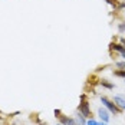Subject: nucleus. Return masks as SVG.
Segmentation results:
<instances>
[{
  "instance_id": "obj_12",
  "label": "nucleus",
  "mask_w": 125,
  "mask_h": 125,
  "mask_svg": "<svg viewBox=\"0 0 125 125\" xmlns=\"http://www.w3.org/2000/svg\"><path fill=\"white\" fill-rule=\"evenodd\" d=\"M116 66H118L119 69H124L125 71V61L124 62H116Z\"/></svg>"
},
{
  "instance_id": "obj_16",
  "label": "nucleus",
  "mask_w": 125,
  "mask_h": 125,
  "mask_svg": "<svg viewBox=\"0 0 125 125\" xmlns=\"http://www.w3.org/2000/svg\"><path fill=\"white\" fill-rule=\"evenodd\" d=\"M36 125H46V124H45V122H38Z\"/></svg>"
},
{
  "instance_id": "obj_5",
  "label": "nucleus",
  "mask_w": 125,
  "mask_h": 125,
  "mask_svg": "<svg viewBox=\"0 0 125 125\" xmlns=\"http://www.w3.org/2000/svg\"><path fill=\"white\" fill-rule=\"evenodd\" d=\"M112 101L115 102V105H116L119 109L125 111V95H114Z\"/></svg>"
},
{
  "instance_id": "obj_13",
  "label": "nucleus",
  "mask_w": 125,
  "mask_h": 125,
  "mask_svg": "<svg viewBox=\"0 0 125 125\" xmlns=\"http://www.w3.org/2000/svg\"><path fill=\"white\" fill-rule=\"evenodd\" d=\"M20 112H13V114H10V116H16V115H19Z\"/></svg>"
},
{
  "instance_id": "obj_6",
  "label": "nucleus",
  "mask_w": 125,
  "mask_h": 125,
  "mask_svg": "<svg viewBox=\"0 0 125 125\" xmlns=\"http://www.w3.org/2000/svg\"><path fill=\"white\" fill-rule=\"evenodd\" d=\"M111 49L119 52V53H121V56L124 58V61H125V46H124V45H119V43H111Z\"/></svg>"
},
{
  "instance_id": "obj_2",
  "label": "nucleus",
  "mask_w": 125,
  "mask_h": 125,
  "mask_svg": "<svg viewBox=\"0 0 125 125\" xmlns=\"http://www.w3.org/2000/svg\"><path fill=\"white\" fill-rule=\"evenodd\" d=\"M101 104H102L111 114H114V115H119V114L122 112V109H119V108L115 105V102H114L112 99H109V98H106V96H101Z\"/></svg>"
},
{
  "instance_id": "obj_10",
  "label": "nucleus",
  "mask_w": 125,
  "mask_h": 125,
  "mask_svg": "<svg viewBox=\"0 0 125 125\" xmlns=\"http://www.w3.org/2000/svg\"><path fill=\"white\" fill-rule=\"evenodd\" d=\"M118 30H119L121 33H124V32H125V23H119V26H118Z\"/></svg>"
},
{
  "instance_id": "obj_4",
  "label": "nucleus",
  "mask_w": 125,
  "mask_h": 125,
  "mask_svg": "<svg viewBox=\"0 0 125 125\" xmlns=\"http://www.w3.org/2000/svg\"><path fill=\"white\" fill-rule=\"evenodd\" d=\"M98 116L101 118V121H104V122H109L111 121V112L104 105L101 108H98Z\"/></svg>"
},
{
  "instance_id": "obj_18",
  "label": "nucleus",
  "mask_w": 125,
  "mask_h": 125,
  "mask_svg": "<svg viewBox=\"0 0 125 125\" xmlns=\"http://www.w3.org/2000/svg\"><path fill=\"white\" fill-rule=\"evenodd\" d=\"M10 125H16V124H10Z\"/></svg>"
},
{
  "instance_id": "obj_8",
  "label": "nucleus",
  "mask_w": 125,
  "mask_h": 125,
  "mask_svg": "<svg viewBox=\"0 0 125 125\" xmlns=\"http://www.w3.org/2000/svg\"><path fill=\"white\" fill-rule=\"evenodd\" d=\"M101 85L104 88H106V89H114V88H115V85L111 83V82H108L106 79H102V81H101Z\"/></svg>"
},
{
  "instance_id": "obj_9",
  "label": "nucleus",
  "mask_w": 125,
  "mask_h": 125,
  "mask_svg": "<svg viewBox=\"0 0 125 125\" xmlns=\"http://www.w3.org/2000/svg\"><path fill=\"white\" fill-rule=\"evenodd\" d=\"M86 125H99L98 121H95L94 118H88L86 119Z\"/></svg>"
},
{
  "instance_id": "obj_1",
  "label": "nucleus",
  "mask_w": 125,
  "mask_h": 125,
  "mask_svg": "<svg viewBox=\"0 0 125 125\" xmlns=\"http://www.w3.org/2000/svg\"><path fill=\"white\" fill-rule=\"evenodd\" d=\"M79 106H78V111L82 114L85 118H94V115H92V111H91V106H89V102L86 101V95L85 94H82L81 95V98H79Z\"/></svg>"
},
{
  "instance_id": "obj_14",
  "label": "nucleus",
  "mask_w": 125,
  "mask_h": 125,
  "mask_svg": "<svg viewBox=\"0 0 125 125\" xmlns=\"http://www.w3.org/2000/svg\"><path fill=\"white\" fill-rule=\"evenodd\" d=\"M99 125H109V124H108V122H104V121H101Z\"/></svg>"
},
{
  "instance_id": "obj_15",
  "label": "nucleus",
  "mask_w": 125,
  "mask_h": 125,
  "mask_svg": "<svg viewBox=\"0 0 125 125\" xmlns=\"http://www.w3.org/2000/svg\"><path fill=\"white\" fill-rule=\"evenodd\" d=\"M121 43H122V45L125 46V39H121Z\"/></svg>"
},
{
  "instance_id": "obj_17",
  "label": "nucleus",
  "mask_w": 125,
  "mask_h": 125,
  "mask_svg": "<svg viewBox=\"0 0 125 125\" xmlns=\"http://www.w3.org/2000/svg\"><path fill=\"white\" fill-rule=\"evenodd\" d=\"M55 125H63V124H62V122H56Z\"/></svg>"
},
{
  "instance_id": "obj_7",
  "label": "nucleus",
  "mask_w": 125,
  "mask_h": 125,
  "mask_svg": "<svg viewBox=\"0 0 125 125\" xmlns=\"http://www.w3.org/2000/svg\"><path fill=\"white\" fill-rule=\"evenodd\" d=\"M75 121L78 122V125H86V118L79 111H78V114H76V116H75Z\"/></svg>"
},
{
  "instance_id": "obj_3",
  "label": "nucleus",
  "mask_w": 125,
  "mask_h": 125,
  "mask_svg": "<svg viewBox=\"0 0 125 125\" xmlns=\"http://www.w3.org/2000/svg\"><path fill=\"white\" fill-rule=\"evenodd\" d=\"M55 116L59 119V122H62L63 125H78V122L75 121V118H71V116H66L63 115L61 109H55Z\"/></svg>"
},
{
  "instance_id": "obj_11",
  "label": "nucleus",
  "mask_w": 125,
  "mask_h": 125,
  "mask_svg": "<svg viewBox=\"0 0 125 125\" xmlns=\"http://www.w3.org/2000/svg\"><path fill=\"white\" fill-rule=\"evenodd\" d=\"M106 3H108V4H111V6H114L115 9L118 7V6H116V0H106Z\"/></svg>"
}]
</instances>
